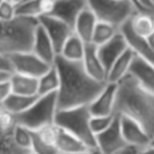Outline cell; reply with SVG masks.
<instances>
[{"mask_svg":"<svg viewBox=\"0 0 154 154\" xmlns=\"http://www.w3.org/2000/svg\"><path fill=\"white\" fill-rule=\"evenodd\" d=\"M32 51L36 56H38L41 60H43L50 65L54 64L56 57L58 55L49 35L45 32L43 27L39 23L36 27L35 34H34Z\"/></svg>","mask_w":154,"mask_h":154,"instance_id":"cell-14","label":"cell"},{"mask_svg":"<svg viewBox=\"0 0 154 154\" xmlns=\"http://www.w3.org/2000/svg\"><path fill=\"white\" fill-rule=\"evenodd\" d=\"M149 92L154 94V65L135 56L130 72Z\"/></svg>","mask_w":154,"mask_h":154,"instance_id":"cell-17","label":"cell"},{"mask_svg":"<svg viewBox=\"0 0 154 154\" xmlns=\"http://www.w3.org/2000/svg\"><path fill=\"white\" fill-rule=\"evenodd\" d=\"M91 114L89 105L60 109L57 111L55 124L79 138L86 146L96 149V136L91 129Z\"/></svg>","mask_w":154,"mask_h":154,"instance_id":"cell-4","label":"cell"},{"mask_svg":"<svg viewBox=\"0 0 154 154\" xmlns=\"http://www.w3.org/2000/svg\"><path fill=\"white\" fill-rule=\"evenodd\" d=\"M138 154H154V146L150 145L149 147L147 148L143 149V150L138 151Z\"/></svg>","mask_w":154,"mask_h":154,"instance_id":"cell-37","label":"cell"},{"mask_svg":"<svg viewBox=\"0 0 154 154\" xmlns=\"http://www.w3.org/2000/svg\"><path fill=\"white\" fill-rule=\"evenodd\" d=\"M120 127L123 140L127 146L134 147L138 150L147 148L151 145V136L135 121L126 116H120Z\"/></svg>","mask_w":154,"mask_h":154,"instance_id":"cell-10","label":"cell"},{"mask_svg":"<svg viewBox=\"0 0 154 154\" xmlns=\"http://www.w3.org/2000/svg\"><path fill=\"white\" fill-rule=\"evenodd\" d=\"M88 6L87 0H56L50 15L61 19L70 26L74 27L78 15Z\"/></svg>","mask_w":154,"mask_h":154,"instance_id":"cell-15","label":"cell"},{"mask_svg":"<svg viewBox=\"0 0 154 154\" xmlns=\"http://www.w3.org/2000/svg\"><path fill=\"white\" fill-rule=\"evenodd\" d=\"M127 147L120 127V118L115 116L108 129L96 135V149L101 154H115Z\"/></svg>","mask_w":154,"mask_h":154,"instance_id":"cell-8","label":"cell"},{"mask_svg":"<svg viewBox=\"0 0 154 154\" xmlns=\"http://www.w3.org/2000/svg\"><path fill=\"white\" fill-rule=\"evenodd\" d=\"M57 111V92L38 95L25 111L15 116L16 124L36 131L44 126L55 123Z\"/></svg>","mask_w":154,"mask_h":154,"instance_id":"cell-5","label":"cell"},{"mask_svg":"<svg viewBox=\"0 0 154 154\" xmlns=\"http://www.w3.org/2000/svg\"><path fill=\"white\" fill-rule=\"evenodd\" d=\"M118 32L119 29L115 26V25L108 22H103V21H97L96 26L94 29V32H93L91 43L95 44L96 46H99V45L108 42Z\"/></svg>","mask_w":154,"mask_h":154,"instance_id":"cell-27","label":"cell"},{"mask_svg":"<svg viewBox=\"0 0 154 154\" xmlns=\"http://www.w3.org/2000/svg\"><path fill=\"white\" fill-rule=\"evenodd\" d=\"M12 131L0 127V154H25L29 152L17 146L13 140Z\"/></svg>","mask_w":154,"mask_h":154,"instance_id":"cell-29","label":"cell"},{"mask_svg":"<svg viewBox=\"0 0 154 154\" xmlns=\"http://www.w3.org/2000/svg\"><path fill=\"white\" fill-rule=\"evenodd\" d=\"M12 92L22 95H38V79L22 73L13 72L10 77Z\"/></svg>","mask_w":154,"mask_h":154,"instance_id":"cell-21","label":"cell"},{"mask_svg":"<svg viewBox=\"0 0 154 154\" xmlns=\"http://www.w3.org/2000/svg\"><path fill=\"white\" fill-rule=\"evenodd\" d=\"M138 149L134 148V147H130V146H127L125 149L120 150L119 152H117L115 154H138Z\"/></svg>","mask_w":154,"mask_h":154,"instance_id":"cell-36","label":"cell"},{"mask_svg":"<svg viewBox=\"0 0 154 154\" xmlns=\"http://www.w3.org/2000/svg\"><path fill=\"white\" fill-rule=\"evenodd\" d=\"M25 1H27V0H25Z\"/></svg>","mask_w":154,"mask_h":154,"instance_id":"cell-49","label":"cell"},{"mask_svg":"<svg viewBox=\"0 0 154 154\" xmlns=\"http://www.w3.org/2000/svg\"><path fill=\"white\" fill-rule=\"evenodd\" d=\"M97 21L98 20H97L94 13L87 6L76 18L74 27H73L74 32L86 43L91 42Z\"/></svg>","mask_w":154,"mask_h":154,"instance_id":"cell-20","label":"cell"},{"mask_svg":"<svg viewBox=\"0 0 154 154\" xmlns=\"http://www.w3.org/2000/svg\"><path fill=\"white\" fill-rule=\"evenodd\" d=\"M37 25V18L31 17L17 16L10 21L0 19V54L32 51Z\"/></svg>","mask_w":154,"mask_h":154,"instance_id":"cell-3","label":"cell"},{"mask_svg":"<svg viewBox=\"0 0 154 154\" xmlns=\"http://www.w3.org/2000/svg\"><path fill=\"white\" fill-rule=\"evenodd\" d=\"M56 0H27L17 5V16L38 18L42 15H50Z\"/></svg>","mask_w":154,"mask_h":154,"instance_id":"cell-18","label":"cell"},{"mask_svg":"<svg viewBox=\"0 0 154 154\" xmlns=\"http://www.w3.org/2000/svg\"><path fill=\"white\" fill-rule=\"evenodd\" d=\"M17 5L11 0H3L0 4V19L5 21L13 20L17 17Z\"/></svg>","mask_w":154,"mask_h":154,"instance_id":"cell-32","label":"cell"},{"mask_svg":"<svg viewBox=\"0 0 154 154\" xmlns=\"http://www.w3.org/2000/svg\"><path fill=\"white\" fill-rule=\"evenodd\" d=\"M137 2H138V4H139V6L144 11L154 13V6H153V4L151 3V0H137Z\"/></svg>","mask_w":154,"mask_h":154,"instance_id":"cell-35","label":"cell"},{"mask_svg":"<svg viewBox=\"0 0 154 154\" xmlns=\"http://www.w3.org/2000/svg\"><path fill=\"white\" fill-rule=\"evenodd\" d=\"M0 71H5V72L13 73V66L10 57L6 54H0Z\"/></svg>","mask_w":154,"mask_h":154,"instance_id":"cell-33","label":"cell"},{"mask_svg":"<svg viewBox=\"0 0 154 154\" xmlns=\"http://www.w3.org/2000/svg\"><path fill=\"white\" fill-rule=\"evenodd\" d=\"M119 31L123 35L126 41L128 43V46L135 53L137 57L142 58V59L146 60L147 62L151 63L154 65V51L152 47L150 46L147 38L142 36H138L132 31L131 26H130L129 20L126 21L120 27Z\"/></svg>","mask_w":154,"mask_h":154,"instance_id":"cell-11","label":"cell"},{"mask_svg":"<svg viewBox=\"0 0 154 154\" xmlns=\"http://www.w3.org/2000/svg\"><path fill=\"white\" fill-rule=\"evenodd\" d=\"M135 53L128 46V48L117 58V60L110 67L107 75V82L117 83L130 72L132 62L135 58Z\"/></svg>","mask_w":154,"mask_h":154,"instance_id":"cell-19","label":"cell"},{"mask_svg":"<svg viewBox=\"0 0 154 154\" xmlns=\"http://www.w3.org/2000/svg\"><path fill=\"white\" fill-rule=\"evenodd\" d=\"M147 40H148L149 44H150V46L152 47V49L154 51V32L150 35V36L147 37Z\"/></svg>","mask_w":154,"mask_h":154,"instance_id":"cell-39","label":"cell"},{"mask_svg":"<svg viewBox=\"0 0 154 154\" xmlns=\"http://www.w3.org/2000/svg\"><path fill=\"white\" fill-rule=\"evenodd\" d=\"M31 151L35 154H60L55 146L44 143L35 131H33V143Z\"/></svg>","mask_w":154,"mask_h":154,"instance_id":"cell-31","label":"cell"},{"mask_svg":"<svg viewBox=\"0 0 154 154\" xmlns=\"http://www.w3.org/2000/svg\"><path fill=\"white\" fill-rule=\"evenodd\" d=\"M91 154H101V153L99 152V151L97 150V149H94V150L92 151V153H91Z\"/></svg>","mask_w":154,"mask_h":154,"instance_id":"cell-44","label":"cell"},{"mask_svg":"<svg viewBox=\"0 0 154 154\" xmlns=\"http://www.w3.org/2000/svg\"><path fill=\"white\" fill-rule=\"evenodd\" d=\"M86 71L99 82H107V70L101 62L97 53V46L93 43L89 42L86 44L84 55L81 60Z\"/></svg>","mask_w":154,"mask_h":154,"instance_id":"cell-16","label":"cell"},{"mask_svg":"<svg viewBox=\"0 0 154 154\" xmlns=\"http://www.w3.org/2000/svg\"><path fill=\"white\" fill-rule=\"evenodd\" d=\"M116 83L107 82L99 94L89 105V109L92 116H107L114 113L116 100Z\"/></svg>","mask_w":154,"mask_h":154,"instance_id":"cell-13","label":"cell"},{"mask_svg":"<svg viewBox=\"0 0 154 154\" xmlns=\"http://www.w3.org/2000/svg\"><path fill=\"white\" fill-rule=\"evenodd\" d=\"M38 95L31 97V95H22L12 92L2 103V106L8 112H11L14 116H17V114H20L23 111H25L34 103Z\"/></svg>","mask_w":154,"mask_h":154,"instance_id":"cell-25","label":"cell"},{"mask_svg":"<svg viewBox=\"0 0 154 154\" xmlns=\"http://www.w3.org/2000/svg\"><path fill=\"white\" fill-rule=\"evenodd\" d=\"M54 65L60 80L57 90L58 110L90 105L107 83L93 79L81 61H69L57 55Z\"/></svg>","mask_w":154,"mask_h":154,"instance_id":"cell-1","label":"cell"},{"mask_svg":"<svg viewBox=\"0 0 154 154\" xmlns=\"http://www.w3.org/2000/svg\"><path fill=\"white\" fill-rule=\"evenodd\" d=\"M8 57L12 62L14 72L31 75L37 79L52 66L41 60L32 51H17V53L10 54Z\"/></svg>","mask_w":154,"mask_h":154,"instance_id":"cell-7","label":"cell"},{"mask_svg":"<svg viewBox=\"0 0 154 154\" xmlns=\"http://www.w3.org/2000/svg\"><path fill=\"white\" fill-rule=\"evenodd\" d=\"M129 23L135 34L147 38L154 32V13L137 11L129 19Z\"/></svg>","mask_w":154,"mask_h":154,"instance_id":"cell-22","label":"cell"},{"mask_svg":"<svg viewBox=\"0 0 154 154\" xmlns=\"http://www.w3.org/2000/svg\"><path fill=\"white\" fill-rule=\"evenodd\" d=\"M116 114H107V116H91L90 125L91 129H92L93 133L95 134V136L97 134L101 133L103 131H105L106 129L111 126V124L113 123L114 119H115Z\"/></svg>","mask_w":154,"mask_h":154,"instance_id":"cell-30","label":"cell"},{"mask_svg":"<svg viewBox=\"0 0 154 154\" xmlns=\"http://www.w3.org/2000/svg\"><path fill=\"white\" fill-rule=\"evenodd\" d=\"M11 1H13L15 4H16V5H18V4H20L21 2H23L25 0H11Z\"/></svg>","mask_w":154,"mask_h":154,"instance_id":"cell-42","label":"cell"},{"mask_svg":"<svg viewBox=\"0 0 154 154\" xmlns=\"http://www.w3.org/2000/svg\"><path fill=\"white\" fill-rule=\"evenodd\" d=\"M3 110H4V107L2 106V104H0V116H1L2 112H3Z\"/></svg>","mask_w":154,"mask_h":154,"instance_id":"cell-43","label":"cell"},{"mask_svg":"<svg viewBox=\"0 0 154 154\" xmlns=\"http://www.w3.org/2000/svg\"><path fill=\"white\" fill-rule=\"evenodd\" d=\"M55 146L60 154H69L82 150H92L88 146H86L78 137L60 127L59 130H58V135Z\"/></svg>","mask_w":154,"mask_h":154,"instance_id":"cell-23","label":"cell"},{"mask_svg":"<svg viewBox=\"0 0 154 154\" xmlns=\"http://www.w3.org/2000/svg\"><path fill=\"white\" fill-rule=\"evenodd\" d=\"M87 3L97 20L111 23L118 29L137 12L130 0H87Z\"/></svg>","mask_w":154,"mask_h":154,"instance_id":"cell-6","label":"cell"},{"mask_svg":"<svg viewBox=\"0 0 154 154\" xmlns=\"http://www.w3.org/2000/svg\"><path fill=\"white\" fill-rule=\"evenodd\" d=\"M25 154H35V153H33V152H32V151H29V152H27Z\"/></svg>","mask_w":154,"mask_h":154,"instance_id":"cell-46","label":"cell"},{"mask_svg":"<svg viewBox=\"0 0 154 154\" xmlns=\"http://www.w3.org/2000/svg\"><path fill=\"white\" fill-rule=\"evenodd\" d=\"M116 85L114 113L135 121L153 138L154 94L145 89L131 73H128Z\"/></svg>","mask_w":154,"mask_h":154,"instance_id":"cell-2","label":"cell"},{"mask_svg":"<svg viewBox=\"0 0 154 154\" xmlns=\"http://www.w3.org/2000/svg\"><path fill=\"white\" fill-rule=\"evenodd\" d=\"M37 20L45 32L49 35L57 54H59L64 42L74 32L73 27L53 15H42L38 17Z\"/></svg>","mask_w":154,"mask_h":154,"instance_id":"cell-9","label":"cell"},{"mask_svg":"<svg viewBox=\"0 0 154 154\" xmlns=\"http://www.w3.org/2000/svg\"><path fill=\"white\" fill-rule=\"evenodd\" d=\"M151 3L153 4V6H154V0H151Z\"/></svg>","mask_w":154,"mask_h":154,"instance_id":"cell-47","label":"cell"},{"mask_svg":"<svg viewBox=\"0 0 154 154\" xmlns=\"http://www.w3.org/2000/svg\"><path fill=\"white\" fill-rule=\"evenodd\" d=\"M86 44L87 43L80 37H78L75 32H73L68 38V40L64 42V46L58 55L69 61L80 62L84 58Z\"/></svg>","mask_w":154,"mask_h":154,"instance_id":"cell-24","label":"cell"},{"mask_svg":"<svg viewBox=\"0 0 154 154\" xmlns=\"http://www.w3.org/2000/svg\"><path fill=\"white\" fill-rule=\"evenodd\" d=\"M11 93H12V88H11L10 79L0 82V104L3 103Z\"/></svg>","mask_w":154,"mask_h":154,"instance_id":"cell-34","label":"cell"},{"mask_svg":"<svg viewBox=\"0 0 154 154\" xmlns=\"http://www.w3.org/2000/svg\"><path fill=\"white\" fill-rule=\"evenodd\" d=\"M11 75L12 73L10 72H5V71H0V82H3V81H6V80L10 79Z\"/></svg>","mask_w":154,"mask_h":154,"instance_id":"cell-38","label":"cell"},{"mask_svg":"<svg viewBox=\"0 0 154 154\" xmlns=\"http://www.w3.org/2000/svg\"><path fill=\"white\" fill-rule=\"evenodd\" d=\"M151 145H152V146H154V137L152 138V140H151Z\"/></svg>","mask_w":154,"mask_h":154,"instance_id":"cell-45","label":"cell"},{"mask_svg":"<svg viewBox=\"0 0 154 154\" xmlns=\"http://www.w3.org/2000/svg\"><path fill=\"white\" fill-rule=\"evenodd\" d=\"M128 48V43L126 41L123 35L119 31L112 39H110L108 42L97 46V53L105 66L106 70L109 71L110 67L113 65L117 58Z\"/></svg>","mask_w":154,"mask_h":154,"instance_id":"cell-12","label":"cell"},{"mask_svg":"<svg viewBox=\"0 0 154 154\" xmlns=\"http://www.w3.org/2000/svg\"><path fill=\"white\" fill-rule=\"evenodd\" d=\"M13 140L16 145L25 151H31L33 143V130L16 124L12 131Z\"/></svg>","mask_w":154,"mask_h":154,"instance_id":"cell-28","label":"cell"},{"mask_svg":"<svg viewBox=\"0 0 154 154\" xmlns=\"http://www.w3.org/2000/svg\"><path fill=\"white\" fill-rule=\"evenodd\" d=\"M59 83V73L53 64L41 77L38 78V95L57 92Z\"/></svg>","mask_w":154,"mask_h":154,"instance_id":"cell-26","label":"cell"},{"mask_svg":"<svg viewBox=\"0 0 154 154\" xmlns=\"http://www.w3.org/2000/svg\"><path fill=\"white\" fill-rule=\"evenodd\" d=\"M93 150H82V151H77V152L69 153V154H91Z\"/></svg>","mask_w":154,"mask_h":154,"instance_id":"cell-40","label":"cell"},{"mask_svg":"<svg viewBox=\"0 0 154 154\" xmlns=\"http://www.w3.org/2000/svg\"><path fill=\"white\" fill-rule=\"evenodd\" d=\"M130 1H131L132 3L134 4V6H135V8H136V10H137V11H144V10H143V8L139 6V4H138L137 0H130Z\"/></svg>","mask_w":154,"mask_h":154,"instance_id":"cell-41","label":"cell"},{"mask_svg":"<svg viewBox=\"0 0 154 154\" xmlns=\"http://www.w3.org/2000/svg\"><path fill=\"white\" fill-rule=\"evenodd\" d=\"M2 1H3V0H0V4H1V3H2Z\"/></svg>","mask_w":154,"mask_h":154,"instance_id":"cell-48","label":"cell"}]
</instances>
